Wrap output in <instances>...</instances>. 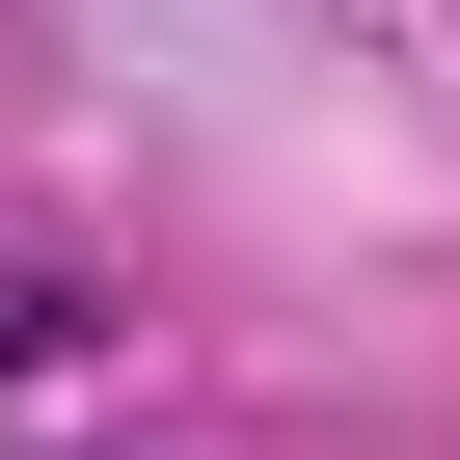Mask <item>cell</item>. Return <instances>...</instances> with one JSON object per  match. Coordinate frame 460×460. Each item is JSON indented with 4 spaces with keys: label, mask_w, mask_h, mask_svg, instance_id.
<instances>
[]
</instances>
